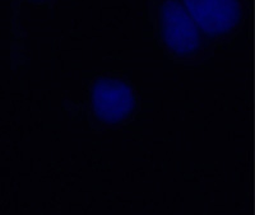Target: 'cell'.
Returning a JSON list of instances; mask_svg holds the SVG:
<instances>
[{
    "instance_id": "obj_2",
    "label": "cell",
    "mask_w": 255,
    "mask_h": 215,
    "mask_svg": "<svg viewBox=\"0 0 255 215\" xmlns=\"http://www.w3.org/2000/svg\"><path fill=\"white\" fill-rule=\"evenodd\" d=\"M136 105L135 90L123 79L100 76L90 88L91 111L106 125H118L130 119Z\"/></svg>"
},
{
    "instance_id": "obj_3",
    "label": "cell",
    "mask_w": 255,
    "mask_h": 215,
    "mask_svg": "<svg viewBox=\"0 0 255 215\" xmlns=\"http://www.w3.org/2000/svg\"><path fill=\"white\" fill-rule=\"evenodd\" d=\"M181 3L207 37L230 36L243 20L240 0H181Z\"/></svg>"
},
{
    "instance_id": "obj_4",
    "label": "cell",
    "mask_w": 255,
    "mask_h": 215,
    "mask_svg": "<svg viewBox=\"0 0 255 215\" xmlns=\"http://www.w3.org/2000/svg\"><path fill=\"white\" fill-rule=\"evenodd\" d=\"M29 1H33V3H42V1H46V0H29Z\"/></svg>"
},
{
    "instance_id": "obj_1",
    "label": "cell",
    "mask_w": 255,
    "mask_h": 215,
    "mask_svg": "<svg viewBox=\"0 0 255 215\" xmlns=\"http://www.w3.org/2000/svg\"><path fill=\"white\" fill-rule=\"evenodd\" d=\"M157 23L163 46L176 58L190 59L203 46V32L191 18L181 0H161Z\"/></svg>"
}]
</instances>
